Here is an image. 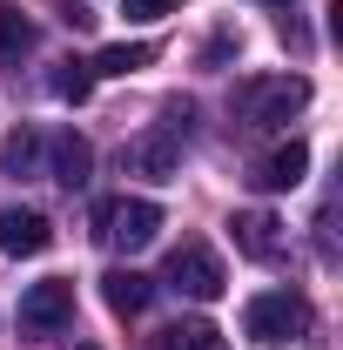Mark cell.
Masks as SVG:
<instances>
[{
  "mask_svg": "<svg viewBox=\"0 0 343 350\" xmlns=\"http://www.w3.org/2000/svg\"><path fill=\"white\" fill-rule=\"evenodd\" d=\"M41 148H47V142H41L34 129H14L7 142H0V169L27 182V175H41Z\"/></svg>",
  "mask_w": 343,
  "mask_h": 350,
  "instance_id": "12",
  "label": "cell"
},
{
  "mask_svg": "<svg viewBox=\"0 0 343 350\" xmlns=\"http://www.w3.org/2000/svg\"><path fill=\"white\" fill-rule=\"evenodd\" d=\"M303 108H310V81H303V75H249V81L236 88L243 129H283Z\"/></svg>",
  "mask_w": 343,
  "mask_h": 350,
  "instance_id": "1",
  "label": "cell"
},
{
  "mask_svg": "<svg viewBox=\"0 0 343 350\" xmlns=\"http://www.w3.org/2000/svg\"><path fill=\"white\" fill-rule=\"evenodd\" d=\"M94 236L108 243V250H148L155 236H162V202H148V196H108L101 209H94Z\"/></svg>",
  "mask_w": 343,
  "mask_h": 350,
  "instance_id": "2",
  "label": "cell"
},
{
  "mask_svg": "<svg viewBox=\"0 0 343 350\" xmlns=\"http://www.w3.org/2000/svg\"><path fill=\"white\" fill-rule=\"evenodd\" d=\"M87 169H94V148H87L74 129L47 135V148H41V175H54L61 189H87Z\"/></svg>",
  "mask_w": 343,
  "mask_h": 350,
  "instance_id": "7",
  "label": "cell"
},
{
  "mask_svg": "<svg viewBox=\"0 0 343 350\" xmlns=\"http://www.w3.org/2000/svg\"><path fill=\"white\" fill-rule=\"evenodd\" d=\"M54 94L81 108L87 94H94V68H87V61H61V68H54Z\"/></svg>",
  "mask_w": 343,
  "mask_h": 350,
  "instance_id": "15",
  "label": "cell"
},
{
  "mask_svg": "<svg viewBox=\"0 0 343 350\" xmlns=\"http://www.w3.org/2000/svg\"><path fill=\"white\" fill-rule=\"evenodd\" d=\"M162 283H169L175 297H189V304H215V297L229 290L215 250H202V243H182V250L169 256V269H162Z\"/></svg>",
  "mask_w": 343,
  "mask_h": 350,
  "instance_id": "4",
  "label": "cell"
},
{
  "mask_svg": "<svg viewBox=\"0 0 343 350\" xmlns=\"http://www.w3.org/2000/svg\"><path fill=\"white\" fill-rule=\"evenodd\" d=\"M283 7H290V0H283Z\"/></svg>",
  "mask_w": 343,
  "mask_h": 350,
  "instance_id": "18",
  "label": "cell"
},
{
  "mask_svg": "<svg viewBox=\"0 0 343 350\" xmlns=\"http://www.w3.org/2000/svg\"><path fill=\"white\" fill-rule=\"evenodd\" d=\"M229 229H236V250H243V256H276V229H283L276 216L249 209V216H236Z\"/></svg>",
  "mask_w": 343,
  "mask_h": 350,
  "instance_id": "13",
  "label": "cell"
},
{
  "mask_svg": "<svg viewBox=\"0 0 343 350\" xmlns=\"http://www.w3.org/2000/svg\"><path fill=\"white\" fill-rule=\"evenodd\" d=\"M27 41H34V27H27V14L0 0V54H20Z\"/></svg>",
  "mask_w": 343,
  "mask_h": 350,
  "instance_id": "16",
  "label": "cell"
},
{
  "mask_svg": "<svg viewBox=\"0 0 343 350\" xmlns=\"http://www.w3.org/2000/svg\"><path fill=\"white\" fill-rule=\"evenodd\" d=\"M148 350H229V344H222V330H215L209 317H182L162 337H148Z\"/></svg>",
  "mask_w": 343,
  "mask_h": 350,
  "instance_id": "11",
  "label": "cell"
},
{
  "mask_svg": "<svg viewBox=\"0 0 343 350\" xmlns=\"http://www.w3.org/2000/svg\"><path fill=\"white\" fill-rule=\"evenodd\" d=\"M54 243V222L41 209H0V256H41Z\"/></svg>",
  "mask_w": 343,
  "mask_h": 350,
  "instance_id": "8",
  "label": "cell"
},
{
  "mask_svg": "<svg viewBox=\"0 0 343 350\" xmlns=\"http://www.w3.org/2000/svg\"><path fill=\"white\" fill-rule=\"evenodd\" d=\"M303 330H310V304H303L297 290H262V297H249V310H243V337H256V344H297Z\"/></svg>",
  "mask_w": 343,
  "mask_h": 350,
  "instance_id": "3",
  "label": "cell"
},
{
  "mask_svg": "<svg viewBox=\"0 0 343 350\" xmlns=\"http://www.w3.org/2000/svg\"><path fill=\"white\" fill-rule=\"evenodd\" d=\"M182 122H189V108H182L175 122H162L155 135H141V142L128 148V162L148 175V182H175V162H182Z\"/></svg>",
  "mask_w": 343,
  "mask_h": 350,
  "instance_id": "6",
  "label": "cell"
},
{
  "mask_svg": "<svg viewBox=\"0 0 343 350\" xmlns=\"http://www.w3.org/2000/svg\"><path fill=\"white\" fill-rule=\"evenodd\" d=\"M101 297H108L115 317H141V310L155 304V283H148L141 269H108V276H101Z\"/></svg>",
  "mask_w": 343,
  "mask_h": 350,
  "instance_id": "9",
  "label": "cell"
},
{
  "mask_svg": "<svg viewBox=\"0 0 343 350\" xmlns=\"http://www.w3.org/2000/svg\"><path fill=\"white\" fill-rule=\"evenodd\" d=\"M68 323H74V283H68V276L27 283V297H20V330H27V337H54V330H68Z\"/></svg>",
  "mask_w": 343,
  "mask_h": 350,
  "instance_id": "5",
  "label": "cell"
},
{
  "mask_svg": "<svg viewBox=\"0 0 343 350\" xmlns=\"http://www.w3.org/2000/svg\"><path fill=\"white\" fill-rule=\"evenodd\" d=\"M182 0H122V14L128 21H162V14H175Z\"/></svg>",
  "mask_w": 343,
  "mask_h": 350,
  "instance_id": "17",
  "label": "cell"
},
{
  "mask_svg": "<svg viewBox=\"0 0 343 350\" xmlns=\"http://www.w3.org/2000/svg\"><path fill=\"white\" fill-rule=\"evenodd\" d=\"M303 175H310V148H303V142H283L276 155H262V162H256L249 182H256V189H297Z\"/></svg>",
  "mask_w": 343,
  "mask_h": 350,
  "instance_id": "10",
  "label": "cell"
},
{
  "mask_svg": "<svg viewBox=\"0 0 343 350\" xmlns=\"http://www.w3.org/2000/svg\"><path fill=\"white\" fill-rule=\"evenodd\" d=\"M148 61H155V47H148V41H115V47H101L87 68H94V75H141Z\"/></svg>",
  "mask_w": 343,
  "mask_h": 350,
  "instance_id": "14",
  "label": "cell"
}]
</instances>
